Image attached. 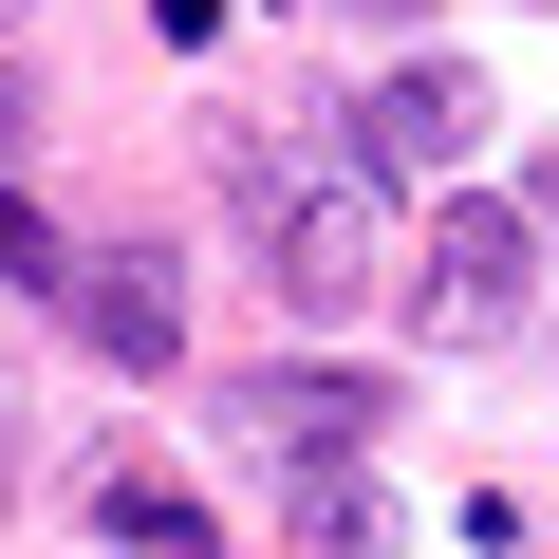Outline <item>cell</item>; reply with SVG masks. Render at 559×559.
Masks as SVG:
<instances>
[{"mask_svg":"<svg viewBox=\"0 0 559 559\" xmlns=\"http://www.w3.org/2000/svg\"><path fill=\"white\" fill-rule=\"evenodd\" d=\"M466 150H485V75H466V57H392V94L355 112V168H392V187H466Z\"/></svg>","mask_w":559,"mask_h":559,"instance_id":"obj_5","label":"cell"},{"mask_svg":"<svg viewBox=\"0 0 559 559\" xmlns=\"http://www.w3.org/2000/svg\"><path fill=\"white\" fill-rule=\"evenodd\" d=\"M299 559H392V503H373V466H299V522H280Z\"/></svg>","mask_w":559,"mask_h":559,"instance_id":"obj_7","label":"cell"},{"mask_svg":"<svg viewBox=\"0 0 559 559\" xmlns=\"http://www.w3.org/2000/svg\"><path fill=\"white\" fill-rule=\"evenodd\" d=\"M373 429H392V392H373L355 355H336V373H318V355H280V373L224 392V448H261V466H355Z\"/></svg>","mask_w":559,"mask_h":559,"instance_id":"obj_3","label":"cell"},{"mask_svg":"<svg viewBox=\"0 0 559 559\" xmlns=\"http://www.w3.org/2000/svg\"><path fill=\"white\" fill-rule=\"evenodd\" d=\"M0 150H20V75H0Z\"/></svg>","mask_w":559,"mask_h":559,"instance_id":"obj_10","label":"cell"},{"mask_svg":"<svg viewBox=\"0 0 559 559\" xmlns=\"http://www.w3.org/2000/svg\"><path fill=\"white\" fill-rule=\"evenodd\" d=\"M0 20H20V0H0Z\"/></svg>","mask_w":559,"mask_h":559,"instance_id":"obj_12","label":"cell"},{"mask_svg":"<svg viewBox=\"0 0 559 559\" xmlns=\"http://www.w3.org/2000/svg\"><path fill=\"white\" fill-rule=\"evenodd\" d=\"M392 299H411V336H429V355H503V336L540 318V205H503V187H448Z\"/></svg>","mask_w":559,"mask_h":559,"instance_id":"obj_2","label":"cell"},{"mask_svg":"<svg viewBox=\"0 0 559 559\" xmlns=\"http://www.w3.org/2000/svg\"><path fill=\"white\" fill-rule=\"evenodd\" d=\"M336 20H373V38H411V20H429V0H336Z\"/></svg>","mask_w":559,"mask_h":559,"instance_id":"obj_9","label":"cell"},{"mask_svg":"<svg viewBox=\"0 0 559 559\" xmlns=\"http://www.w3.org/2000/svg\"><path fill=\"white\" fill-rule=\"evenodd\" d=\"M224 187H242L261 280H280L299 318H355V299H392V280H411V242H392V205H373L355 150H224Z\"/></svg>","mask_w":559,"mask_h":559,"instance_id":"obj_1","label":"cell"},{"mask_svg":"<svg viewBox=\"0 0 559 559\" xmlns=\"http://www.w3.org/2000/svg\"><path fill=\"white\" fill-rule=\"evenodd\" d=\"M75 522H112L131 559H205V503H187L168 466H75Z\"/></svg>","mask_w":559,"mask_h":559,"instance_id":"obj_6","label":"cell"},{"mask_svg":"<svg viewBox=\"0 0 559 559\" xmlns=\"http://www.w3.org/2000/svg\"><path fill=\"white\" fill-rule=\"evenodd\" d=\"M57 280H75V242H57L20 187H0V299H57Z\"/></svg>","mask_w":559,"mask_h":559,"instance_id":"obj_8","label":"cell"},{"mask_svg":"<svg viewBox=\"0 0 559 559\" xmlns=\"http://www.w3.org/2000/svg\"><path fill=\"white\" fill-rule=\"evenodd\" d=\"M57 318H75L112 373H187V261H168V242H75Z\"/></svg>","mask_w":559,"mask_h":559,"instance_id":"obj_4","label":"cell"},{"mask_svg":"<svg viewBox=\"0 0 559 559\" xmlns=\"http://www.w3.org/2000/svg\"><path fill=\"white\" fill-rule=\"evenodd\" d=\"M0 503H20V429H0Z\"/></svg>","mask_w":559,"mask_h":559,"instance_id":"obj_11","label":"cell"}]
</instances>
